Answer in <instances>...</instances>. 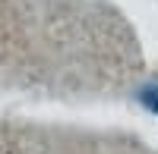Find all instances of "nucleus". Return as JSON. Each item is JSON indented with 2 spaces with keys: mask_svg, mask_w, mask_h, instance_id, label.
<instances>
[{
  "mask_svg": "<svg viewBox=\"0 0 158 154\" xmlns=\"http://www.w3.org/2000/svg\"><path fill=\"white\" fill-rule=\"evenodd\" d=\"M136 101H139L149 113H155V117H158V79L142 82V85L136 88Z\"/></svg>",
  "mask_w": 158,
  "mask_h": 154,
  "instance_id": "nucleus-1",
  "label": "nucleus"
}]
</instances>
